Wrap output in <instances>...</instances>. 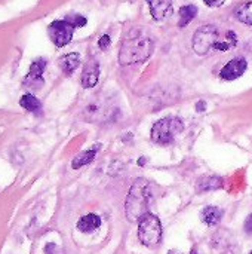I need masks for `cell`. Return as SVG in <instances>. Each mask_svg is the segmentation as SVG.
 Listing matches in <instances>:
<instances>
[{"label": "cell", "instance_id": "cell-12", "mask_svg": "<svg viewBox=\"0 0 252 254\" xmlns=\"http://www.w3.org/2000/svg\"><path fill=\"white\" fill-rule=\"evenodd\" d=\"M223 210L218 207H206L201 211V220L208 226H217L223 219Z\"/></svg>", "mask_w": 252, "mask_h": 254}, {"label": "cell", "instance_id": "cell-7", "mask_svg": "<svg viewBox=\"0 0 252 254\" xmlns=\"http://www.w3.org/2000/svg\"><path fill=\"white\" fill-rule=\"evenodd\" d=\"M248 68V63L245 58L242 57H238V58H233L230 60L220 71V77L223 80H236L239 79Z\"/></svg>", "mask_w": 252, "mask_h": 254}, {"label": "cell", "instance_id": "cell-6", "mask_svg": "<svg viewBox=\"0 0 252 254\" xmlns=\"http://www.w3.org/2000/svg\"><path fill=\"white\" fill-rule=\"evenodd\" d=\"M74 28L76 27L71 22H68L67 19H58L49 25L48 31H49V36H50V40L53 42V45L56 48H62L71 42Z\"/></svg>", "mask_w": 252, "mask_h": 254}, {"label": "cell", "instance_id": "cell-9", "mask_svg": "<svg viewBox=\"0 0 252 254\" xmlns=\"http://www.w3.org/2000/svg\"><path fill=\"white\" fill-rule=\"evenodd\" d=\"M100 79V64L97 60H91L86 63L83 73H82V86L83 88H94Z\"/></svg>", "mask_w": 252, "mask_h": 254}, {"label": "cell", "instance_id": "cell-27", "mask_svg": "<svg viewBox=\"0 0 252 254\" xmlns=\"http://www.w3.org/2000/svg\"><path fill=\"white\" fill-rule=\"evenodd\" d=\"M250 254H252V250H251V253H250Z\"/></svg>", "mask_w": 252, "mask_h": 254}, {"label": "cell", "instance_id": "cell-13", "mask_svg": "<svg viewBox=\"0 0 252 254\" xmlns=\"http://www.w3.org/2000/svg\"><path fill=\"white\" fill-rule=\"evenodd\" d=\"M80 64V55L77 52H70L59 58V67L65 74H71Z\"/></svg>", "mask_w": 252, "mask_h": 254}, {"label": "cell", "instance_id": "cell-16", "mask_svg": "<svg viewBox=\"0 0 252 254\" xmlns=\"http://www.w3.org/2000/svg\"><path fill=\"white\" fill-rule=\"evenodd\" d=\"M45 67H46V61L45 60H42V58L36 60L31 64V67H30V73L27 74L25 82H30V80L31 82L33 80H42V74L45 71Z\"/></svg>", "mask_w": 252, "mask_h": 254}, {"label": "cell", "instance_id": "cell-2", "mask_svg": "<svg viewBox=\"0 0 252 254\" xmlns=\"http://www.w3.org/2000/svg\"><path fill=\"white\" fill-rule=\"evenodd\" d=\"M151 201V190L147 180H137L126 196L125 201V213L129 222H138L146 213H149V205Z\"/></svg>", "mask_w": 252, "mask_h": 254}, {"label": "cell", "instance_id": "cell-18", "mask_svg": "<svg viewBox=\"0 0 252 254\" xmlns=\"http://www.w3.org/2000/svg\"><path fill=\"white\" fill-rule=\"evenodd\" d=\"M19 104H21V107H24L25 110L33 112V113H37V112H40V109H42L40 101H39L34 95H31V94L22 95V98L19 100Z\"/></svg>", "mask_w": 252, "mask_h": 254}, {"label": "cell", "instance_id": "cell-11", "mask_svg": "<svg viewBox=\"0 0 252 254\" xmlns=\"http://www.w3.org/2000/svg\"><path fill=\"white\" fill-rule=\"evenodd\" d=\"M101 226V217L91 213L83 216L79 222H77V229L83 234H91L94 231H97Z\"/></svg>", "mask_w": 252, "mask_h": 254}, {"label": "cell", "instance_id": "cell-3", "mask_svg": "<svg viewBox=\"0 0 252 254\" xmlns=\"http://www.w3.org/2000/svg\"><path fill=\"white\" fill-rule=\"evenodd\" d=\"M184 129V124L181 118L177 116H166L159 119L153 127H151V141L160 146H166L174 143L175 137Z\"/></svg>", "mask_w": 252, "mask_h": 254}, {"label": "cell", "instance_id": "cell-22", "mask_svg": "<svg viewBox=\"0 0 252 254\" xmlns=\"http://www.w3.org/2000/svg\"><path fill=\"white\" fill-rule=\"evenodd\" d=\"M244 228H245V232H247L248 235H252V214H250V216L247 217Z\"/></svg>", "mask_w": 252, "mask_h": 254}, {"label": "cell", "instance_id": "cell-17", "mask_svg": "<svg viewBox=\"0 0 252 254\" xmlns=\"http://www.w3.org/2000/svg\"><path fill=\"white\" fill-rule=\"evenodd\" d=\"M95 155H97V150H95V149L82 152L80 155H77V156L73 159L71 167H73L74 170H77V168H80V167H85V165H88V164H91V162L94 161Z\"/></svg>", "mask_w": 252, "mask_h": 254}, {"label": "cell", "instance_id": "cell-26", "mask_svg": "<svg viewBox=\"0 0 252 254\" xmlns=\"http://www.w3.org/2000/svg\"><path fill=\"white\" fill-rule=\"evenodd\" d=\"M168 254H180V253H175V252H169Z\"/></svg>", "mask_w": 252, "mask_h": 254}, {"label": "cell", "instance_id": "cell-10", "mask_svg": "<svg viewBox=\"0 0 252 254\" xmlns=\"http://www.w3.org/2000/svg\"><path fill=\"white\" fill-rule=\"evenodd\" d=\"M220 188H223V179L218 176L201 177L196 182V190L198 192H211V190H217Z\"/></svg>", "mask_w": 252, "mask_h": 254}, {"label": "cell", "instance_id": "cell-19", "mask_svg": "<svg viewBox=\"0 0 252 254\" xmlns=\"http://www.w3.org/2000/svg\"><path fill=\"white\" fill-rule=\"evenodd\" d=\"M238 45V37H236V33L235 31H227V34H226V40H220L217 45H215V51H221V52H226V51H230V49H233L235 46Z\"/></svg>", "mask_w": 252, "mask_h": 254}, {"label": "cell", "instance_id": "cell-24", "mask_svg": "<svg viewBox=\"0 0 252 254\" xmlns=\"http://www.w3.org/2000/svg\"><path fill=\"white\" fill-rule=\"evenodd\" d=\"M205 109H206V103L203 100H201V101L196 103V110L198 112H205Z\"/></svg>", "mask_w": 252, "mask_h": 254}, {"label": "cell", "instance_id": "cell-5", "mask_svg": "<svg viewBox=\"0 0 252 254\" xmlns=\"http://www.w3.org/2000/svg\"><path fill=\"white\" fill-rule=\"evenodd\" d=\"M220 42L218 28L212 24H205L195 31L193 36V51L198 55H206Z\"/></svg>", "mask_w": 252, "mask_h": 254}, {"label": "cell", "instance_id": "cell-23", "mask_svg": "<svg viewBox=\"0 0 252 254\" xmlns=\"http://www.w3.org/2000/svg\"><path fill=\"white\" fill-rule=\"evenodd\" d=\"M203 1L209 7H220L221 4H224V0H203Z\"/></svg>", "mask_w": 252, "mask_h": 254}, {"label": "cell", "instance_id": "cell-20", "mask_svg": "<svg viewBox=\"0 0 252 254\" xmlns=\"http://www.w3.org/2000/svg\"><path fill=\"white\" fill-rule=\"evenodd\" d=\"M65 19L68 22H71L74 27H83V25H86V18L82 16V15H71V16H68Z\"/></svg>", "mask_w": 252, "mask_h": 254}, {"label": "cell", "instance_id": "cell-8", "mask_svg": "<svg viewBox=\"0 0 252 254\" xmlns=\"http://www.w3.org/2000/svg\"><path fill=\"white\" fill-rule=\"evenodd\" d=\"M150 7V13L156 21H165L172 16L174 6L171 0H146Z\"/></svg>", "mask_w": 252, "mask_h": 254}, {"label": "cell", "instance_id": "cell-4", "mask_svg": "<svg viewBox=\"0 0 252 254\" xmlns=\"http://www.w3.org/2000/svg\"><path fill=\"white\" fill-rule=\"evenodd\" d=\"M138 238L146 247H156L162 240V225L157 216L146 213L138 220Z\"/></svg>", "mask_w": 252, "mask_h": 254}, {"label": "cell", "instance_id": "cell-1", "mask_svg": "<svg viewBox=\"0 0 252 254\" xmlns=\"http://www.w3.org/2000/svg\"><path fill=\"white\" fill-rule=\"evenodd\" d=\"M154 49L153 39L141 28H132L126 33L119 49V64L132 65L144 63L150 58Z\"/></svg>", "mask_w": 252, "mask_h": 254}, {"label": "cell", "instance_id": "cell-21", "mask_svg": "<svg viewBox=\"0 0 252 254\" xmlns=\"http://www.w3.org/2000/svg\"><path fill=\"white\" fill-rule=\"evenodd\" d=\"M110 45H111V39H110V36H108V34H102V36L100 37V40H98V46H100V49L105 51V49H108V48H110Z\"/></svg>", "mask_w": 252, "mask_h": 254}, {"label": "cell", "instance_id": "cell-14", "mask_svg": "<svg viewBox=\"0 0 252 254\" xmlns=\"http://www.w3.org/2000/svg\"><path fill=\"white\" fill-rule=\"evenodd\" d=\"M233 13L238 21H241L247 25H252V1H245L242 4H239L233 10Z\"/></svg>", "mask_w": 252, "mask_h": 254}, {"label": "cell", "instance_id": "cell-15", "mask_svg": "<svg viewBox=\"0 0 252 254\" xmlns=\"http://www.w3.org/2000/svg\"><path fill=\"white\" fill-rule=\"evenodd\" d=\"M198 15V7L195 4H184L180 7V19H178V25L180 27H186L189 25Z\"/></svg>", "mask_w": 252, "mask_h": 254}, {"label": "cell", "instance_id": "cell-25", "mask_svg": "<svg viewBox=\"0 0 252 254\" xmlns=\"http://www.w3.org/2000/svg\"><path fill=\"white\" fill-rule=\"evenodd\" d=\"M138 164H140V165H144V164H146V158H140Z\"/></svg>", "mask_w": 252, "mask_h": 254}]
</instances>
